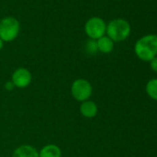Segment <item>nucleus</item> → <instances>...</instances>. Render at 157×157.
<instances>
[{"label":"nucleus","instance_id":"obj_6","mask_svg":"<svg viewBox=\"0 0 157 157\" xmlns=\"http://www.w3.org/2000/svg\"><path fill=\"white\" fill-rule=\"evenodd\" d=\"M33 81V75L26 67H18L14 70L11 76V82L16 88H27Z\"/></svg>","mask_w":157,"mask_h":157},{"label":"nucleus","instance_id":"obj_8","mask_svg":"<svg viewBox=\"0 0 157 157\" xmlns=\"http://www.w3.org/2000/svg\"><path fill=\"white\" fill-rule=\"evenodd\" d=\"M80 113L82 117L86 118H93L96 117L98 113V107L97 105L91 100L84 101L80 105Z\"/></svg>","mask_w":157,"mask_h":157},{"label":"nucleus","instance_id":"obj_12","mask_svg":"<svg viewBox=\"0 0 157 157\" xmlns=\"http://www.w3.org/2000/svg\"><path fill=\"white\" fill-rule=\"evenodd\" d=\"M85 51L90 54V55H94L98 52V48H97V44H96V40H93V39H88L86 41L85 44Z\"/></svg>","mask_w":157,"mask_h":157},{"label":"nucleus","instance_id":"obj_15","mask_svg":"<svg viewBox=\"0 0 157 157\" xmlns=\"http://www.w3.org/2000/svg\"><path fill=\"white\" fill-rule=\"evenodd\" d=\"M3 47H4V42L1 39H0V51L3 49Z\"/></svg>","mask_w":157,"mask_h":157},{"label":"nucleus","instance_id":"obj_5","mask_svg":"<svg viewBox=\"0 0 157 157\" xmlns=\"http://www.w3.org/2000/svg\"><path fill=\"white\" fill-rule=\"evenodd\" d=\"M84 31L89 39L98 40L105 36L106 33V23L100 17H92L86 21Z\"/></svg>","mask_w":157,"mask_h":157},{"label":"nucleus","instance_id":"obj_14","mask_svg":"<svg viewBox=\"0 0 157 157\" xmlns=\"http://www.w3.org/2000/svg\"><path fill=\"white\" fill-rule=\"evenodd\" d=\"M14 88H15V86H14V84L12 83L11 81H9V82H7L5 83V89H6L7 91L11 92V91L14 90Z\"/></svg>","mask_w":157,"mask_h":157},{"label":"nucleus","instance_id":"obj_9","mask_svg":"<svg viewBox=\"0 0 157 157\" xmlns=\"http://www.w3.org/2000/svg\"><path fill=\"white\" fill-rule=\"evenodd\" d=\"M62 151L59 146L56 144H46L39 151V157H61Z\"/></svg>","mask_w":157,"mask_h":157},{"label":"nucleus","instance_id":"obj_3","mask_svg":"<svg viewBox=\"0 0 157 157\" xmlns=\"http://www.w3.org/2000/svg\"><path fill=\"white\" fill-rule=\"evenodd\" d=\"M21 31L20 21L11 16L5 17L0 21V39L3 42L14 41Z\"/></svg>","mask_w":157,"mask_h":157},{"label":"nucleus","instance_id":"obj_4","mask_svg":"<svg viewBox=\"0 0 157 157\" xmlns=\"http://www.w3.org/2000/svg\"><path fill=\"white\" fill-rule=\"evenodd\" d=\"M72 97L78 102H84L90 99L93 94V86L86 78H77L70 87Z\"/></svg>","mask_w":157,"mask_h":157},{"label":"nucleus","instance_id":"obj_10","mask_svg":"<svg viewBox=\"0 0 157 157\" xmlns=\"http://www.w3.org/2000/svg\"><path fill=\"white\" fill-rule=\"evenodd\" d=\"M98 51L103 54H109L114 50V42L107 36L105 35L96 40Z\"/></svg>","mask_w":157,"mask_h":157},{"label":"nucleus","instance_id":"obj_2","mask_svg":"<svg viewBox=\"0 0 157 157\" xmlns=\"http://www.w3.org/2000/svg\"><path fill=\"white\" fill-rule=\"evenodd\" d=\"M130 32V24L124 19H115L106 24L105 33L114 43L125 41L129 36Z\"/></svg>","mask_w":157,"mask_h":157},{"label":"nucleus","instance_id":"obj_11","mask_svg":"<svg viewBox=\"0 0 157 157\" xmlns=\"http://www.w3.org/2000/svg\"><path fill=\"white\" fill-rule=\"evenodd\" d=\"M146 93L152 100L157 101V78H151L146 84Z\"/></svg>","mask_w":157,"mask_h":157},{"label":"nucleus","instance_id":"obj_7","mask_svg":"<svg viewBox=\"0 0 157 157\" xmlns=\"http://www.w3.org/2000/svg\"><path fill=\"white\" fill-rule=\"evenodd\" d=\"M11 157H39V151L32 145L23 144L14 150Z\"/></svg>","mask_w":157,"mask_h":157},{"label":"nucleus","instance_id":"obj_13","mask_svg":"<svg viewBox=\"0 0 157 157\" xmlns=\"http://www.w3.org/2000/svg\"><path fill=\"white\" fill-rule=\"evenodd\" d=\"M150 67H151L152 71L157 73V56H155L154 58H152L150 61Z\"/></svg>","mask_w":157,"mask_h":157},{"label":"nucleus","instance_id":"obj_1","mask_svg":"<svg viewBox=\"0 0 157 157\" xmlns=\"http://www.w3.org/2000/svg\"><path fill=\"white\" fill-rule=\"evenodd\" d=\"M134 52L140 60L150 62L157 56V35L147 34L140 38L134 45Z\"/></svg>","mask_w":157,"mask_h":157}]
</instances>
